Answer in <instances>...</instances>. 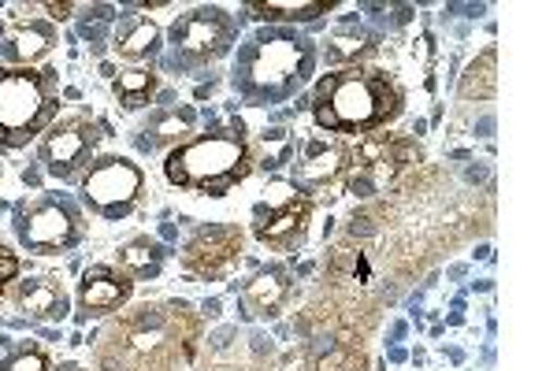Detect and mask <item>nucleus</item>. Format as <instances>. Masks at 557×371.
<instances>
[{"instance_id":"obj_7","label":"nucleus","mask_w":557,"mask_h":371,"mask_svg":"<svg viewBox=\"0 0 557 371\" xmlns=\"http://www.w3.org/2000/svg\"><path fill=\"white\" fill-rule=\"evenodd\" d=\"M412 168H420V145L409 134L375 131L349 149L346 189L354 197H380L394 189Z\"/></svg>"},{"instance_id":"obj_14","label":"nucleus","mask_w":557,"mask_h":371,"mask_svg":"<svg viewBox=\"0 0 557 371\" xmlns=\"http://www.w3.org/2000/svg\"><path fill=\"white\" fill-rule=\"evenodd\" d=\"M134 283L123 275L120 268L94 264L83 271V283H78V320H104V316L120 312L131 301Z\"/></svg>"},{"instance_id":"obj_29","label":"nucleus","mask_w":557,"mask_h":371,"mask_svg":"<svg viewBox=\"0 0 557 371\" xmlns=\"http://www.w3.org/2000/svg\"><path fill=\"white\" fill-rule=\"evenodd\" d=\"M0 178H4V164H0Z\"/></svg>"},{"instance_id":"obj_6","label":"nucleus","mask_w":557,"mask_h":371,"mask_svg":"<svg viewBox=\"0 0 557 371\" xmlns=\"http://www.w3.org/2000/svg\"><path fill=\"white\" fill-rule=\"evenodd\" d=\"M238 49V20L220 4H201L178 15L168 30V57L160 67L172 75H194L201 67H212L227 52Z\"/></svg>"},{"instance_id":"obj_23","label":"nucleus","mask_w":557,"mask_h":371,"mask_svg":"<svg viewBox=\"0 0 557 371\" xmlns=\"http://www.w3.org/2000/svg\"><path fill=\"white\" fill-rule=\"evenodd\" d=\"M498 52L487 49V52H480L472 63H469V71L461 75V83H457V97L461 101H491L494 97V86H498Z\"/></svg>"},{"instance_id":"obj_3","label":"nucleus","mask_w":557,"mask_h":371,"mask_svg":"<svg viewBox=\"0 0 557 371\" xmlns=\"http://www.w3.org/2000/svg\"><path fill=\"white\" fill-rule=\"evenodd\" d=\"M406 108V94L398 89L386 71L346 63V67L323 75L312 89L309 112L317 120V131L335 138H368L375 131H386Z\"/></svg>"},{"instance_id":"obj_25","label":"nucleus","mask_w":557,"mask_h":371,"mask_svg":"<svg viewBox=\"0 0 557 371\" xmlns=\"http://www.w3.org/2000/svg\"><path fill=\"white\" fill-rule=\"evenodd\" d=\"M312 371H364V357L349 342H338V346H331V353H323Z\"/></svg>"},{"instance_id":"obj_9","label":"nucleus","mask_w":557,"mask_h":371,"mask_svg":"<svg viewBox=\"0 0 557 371\" xmlns=\"http://www.w3.org/2000/svg\"><path fill=\"white\" fill-rule=\"evenodd\" d=\"M146 194V175L127 157H97L78 178V197L97 220L120 223L127 220Z\"/></svg>"},{"instance_id":"obj_15","label":"nucleus","mask_w":557,"mask_h":371,"mask_svg":"<svg viewBox=\"0 0 557 371\" xmlns=\"http://www.w3.org/2000/svg\"><path fill=\"white\" fill-rule=\"evenodd\" d=\"M15 312L30 323H60L71 316V294L57 275H30L12 289Z\"/></svg>"},{"instance_id":"obj_17","label":"nucleus","mask_w":557,"mask_h":371,"mask_svg":"<svg viewBox=\"0 0 557 371\" xmlns=\"http://www.w3.org/2000/svg\"><path fill=\"white\" fill-rule=\"evenodd\" d=\"M197 134V108L194 104H168L160 112L149 115V123L138 126V149L160 152V149H178Z\"/></svg>"},{"instance_id":"obj_18","label":"nucleus","mask_w":557,"mask_h":371,"mask_svg":"<svg viewBox=\"0 0 557 371\" xmlns=\"http://www.w3.org/2000/svg\"><path fill=\"white\" fill-rule=\"evenodd\" d=\"M60 45V30L45 20H26L0 38V67H34Z\"/></svg>"},{"instance_id":"obj_1","label":"nucleus","mask_w":557,"mask_h":371,"mask_svg":"<svg viewBox=\"0 0 557 371\" xmlns=\"http://www.w3.org/2000/svg\"><path fill=\"white\" fill-rule=\"evenodd\" d=\"M201 346V316L186 301H149L97 334V371H186Z\"/></svg>"},{"instance_id":"obj_20","label":"nucleus","mask_w":557,"mask_h":371,"mask_svg":"<svg viewBox=\"0 0 557 371\" xmlns=\"http://www.w3.org/2000/svg\"><path fill=\"white\" fill-rule=\"evenodd\" d=\"M112 49L120 60H152L160 52V26L141 15H127L115 23Z\"/></svg>"},{"instance_id":"obj_16","label":"nucleus","mask_w":557,"mask_h":371,"mask_svg":"<svg viewBox=\"0 0 557 371\" xmlns=\"http://www.w3.org/2000/svg\"><path fill=\"white\" fill-rule=\"evenodd\" d=\"M290 297H294V275L283 264L257 268L253 275L246 279V286H242L246 316H257V320H275V316H283Z\"/></svg>"},{"instance_id":"obj_4","label":"nucleus","mask_w":557,"mask_h":371,"mask_svg":"<svg viewBox=\"0 0 557 371\" xmlns=\"http://www.w3.org/2000/svg\"><path fill=\"white\" fill-rule=\"evenodd\" d=\"M257 168L253 145L242 123L215 126L209 134H194L164 157V178L178 189L201 197H227L231 189L246 183Z\"/></svg>"},{"instance_id":"obj_26","label":"nucleus","mask_w":557,"mask_h":371,"mask_svg":"<svg viewBox=\"0 0 557 371\" xmlns=\"http://www.w3.org/2000/svg\"><path fill=\"white\" fill-rule=\"evenodd\" d=\"M15 275H20V257L0 246V297H4V289H8V283H12Z\"/></svg>"},{"instance_id":"obj_28","label":"nucleus","mask_w":557,"mask_h":371,"mask_svg":"<svg viewBox=\"0 0 557 371\" xmlns=\"http://www.w3.org/2000/svg\"><path fill=\"white\" fill-rule=\"evenodd\" d=\"M60 371H89V368H78V364H64Z\"/></svg>"},{"instance_id":"obj_22","label":"nucleus","mask_w":557,"mask_h":371,"mask_svg":"<svg viewBox=\"0 0 557 371\" xmlns=\"http://www.w3.org/2000/svg\"><path fill=\"white\" fill-rule=\"evenodd\" d=\"M157 71L149 67H131V71H120V75L112 78V94L115 101H120L127 112H141V108H149V101L157 97Z\"/></svg>"},{"instance_id":"obj_5","label":"nucleus","mask_w":557,"mask_h":371,"mask_svg":"<svg viewBox=\"0 0 557 371\" xmlns=\"http://www.w3.org/2000/svg\"><path fill=\"white\" fill-rule=\"evenodd\" d=\"M57 71L0 67V149H26L57 123Z\"/></svg>"},{"instance_id":"obj_19","label":"nucleus","mask_w":557,"mask_h":371,"mask_svg":"<svg viewBox=\"0 0 557 371\" xmlns=\"http://www.w3.org/2000/svg\"><path fill=\"white\" fill-rule=\"evenodd\" d=\"M164 264H168V249L160 246L157 238H149V234L131 238L127 246L115 249V268H120L131 283H149V279H157L160 271H164Z\"/></svg>"},{"instance_id":"obj_27","label":"nucleus","mask_w":557,"mask_h":371,"mask_svg":"<svg viewBox=\"0 0 557 371\" xmlns=\"http://www.w3.org/2000/svg\"><path fill=\"white\" fill-rule=\"evenodd\" d=\"M45 12H49L52 20H67V15L75 12V4H45Z\"/></svg>"},{"instance_id":"obj_12","label":"nucleus","mask_w":557,"mask_h":371,"mask_svg":"<svg viewBox=\"0 0 557 371\" xmlns=\"http://www.w3.org/2000/svg\"><path fill=\"white\" fill-rule=\"evenodd\" d=\"M349 149H354V145H346V138H335V134H323V131L309 134L290 160L294 186H298L312 205L331 201L335 189L343 186L349 175Z\"/></svg>"},{"instance_id":"obj_2","label":"nucleus","mask_w":557,"mask_h":371,"mask_svg":"<svg viewBox=\"0 0 557 371\" xmlns=\"http://www.w3.org/2000/svg\"><path fill=\"white\" fill-rule=\"evenodd\" d=\"M317 41L290 26H260L235 49L231 86L249 108H275L301 94L317 75Z\"/></svg>"},{"instance_id":"obj_13","label":"nucleus","mask_w":557,"mask_h":371,"mask_svg":"<svg viewBox=\"0 0 557 371\" xmlns=\"http://www.w3.org/2000/svg\"><path fill=\"white\" fill-rule=\"evenodd\" d=\"M242 246H246V234L235 223H205V227H197L186 238L183 252H178V264L190 271L194 279H201V283H215V279H223L235 268Z\"/></svg>"},{"instance_id":"obj_21","label":"nucleus","mask_w":557,"mask_h":371,"mask_svg":"<svg viewBox=\"0 0 557 371\" xmlns=\"http://www.w3.org/2000/svg\"><path fill=\"white\" fill-rule=\"evenodd\" d=\"M335 4H327V0H309V4H298V0H268V4H249L246 12L253 15V20L268 23V26H290V30H298V23H317L323 15L331 12Z\"/></svg>"},{"instance_id":"obj_10","label":"nucleus","mask_w":557,"mask_h":371,"mask_svg":"<svg viewBox=\"0 0 557 371\" xmlns=\"http://www.w3.org/2000/svg\"><path fill=\"white\" fill-rule=\"evenodd\" d=\"M312 208L294 183H272L253 208V238L272 252H298L309 238Z\"/></svg>"},{"instance_id":"obj_8","label":"nucleus","mask_w":557,"mask_h":371,"mask_svg":"<svg viewBox=\"0 0 557 371\" xmlns=\"http://www.w3.org/2000/svg\"><path fill=\"white\" fill-rule=\"evenodd\" d=\"M15 238L34 257H52V252H71L83 242L86 220L83 208L67 194H38L15 205Z\"/></svg>"},{"instance_id":"obj_24","label":"nucleus","mask_w":557,"mask_h":371,"mask_svg":"<svg viewBox=\"0 0 557 371\" xmlns=\"http://www.w3.org/2000/svg\"><path fill=\"white\" fill-rule=\"evenodd\" d=\"M0 371H52V360L45 349L30 346V342H20V346H12L4 353Z\"/></svg>"},{"instance_id":"obj_11","label":"nucleus","mask_w":557,"mask_h":371,"mask_svg":"<svg viewBox=\"0 0 557 371\" xmlns=\"http://www.w3.org/2000/svg\"><path fill=\"white\" fill-rule=\"evenodd\" d=\"M108 138V123L89 120V115H64L41 134L38 157L45 175L71 183V178L83 175V168L94 164L97 145Z\"/></svg>"}]
</instances>
